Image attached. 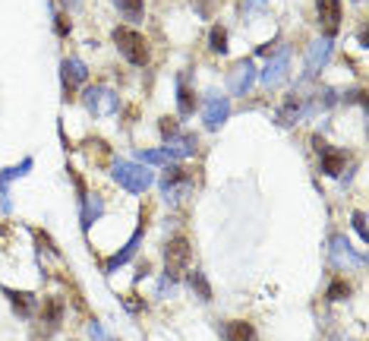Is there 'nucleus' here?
Masks as SVG:
<instances>
[{
	"label": "nucleus",
	"instance_id": "13",
	"mask_svg": "<svg viewBox=\"0 0 369 341\" xmlns=\"http://www.w3.org/2000/svg\"><path fill=\"white\" fill-rule=\"evenodd\" d=\"M331 54H335V45H331V38H316L313 45L306 48V79L319 76L322 70L328 67Z\"/></svg>",
	"mask_w": 369,
	"mask_h": 341
},
{
	"label": "nucleus",
	"instance_id": "19",
	"mask_svg": "<svg viewBox=\"0 0 369 341\" xmlns=\"http://www.w3.org/2000/svg\"><path fill=\"white\" fill-rule=\"evenodd\" d=\"M344 164H348V152L344 149L328 146L326 152H319V171L326 174V177H341Z\"/></svg>",
	"mask_w": 369,
	"mask_h": 341
},
{
	"label": "nucleus",
	"instance_id": "32",
	"mask_svg": "<svg viewBox=\"0 0 369 341\" xmlns=\"http://www.w3.org/2000/svg\"><path fill=\"white\" fill-rule=\"evenodd\" d=\"M350 221H353V231L360 234V241H369V234H366V215L363 212H353Z\"/></svg>",
	"mask_w": 369,
	"mask_h": 341
},
{
	"label": "nucleus",
	"instance_id": "8",
	"mask_svg": "<svg viewBox=\"0 0 369 341\" xmlns=\"http://www.w3.org/2000/svg\"><path fill=\"white\" fill-rule=\"evenodd\" d=\"M61 83H63V98L70 101L73 95H76L79 85L88 83L85 61H79V57H63V61H61Z\"/></svg>",
	"mask_w": 369,
	"mask_h": 341
},
{
	"label": "nucleus",
	"instance_id": "11",
	"mask_svg": "<svg viewBox=\"0 0 369 341\" xmlns=\"http://www.w3.org/2000/svg\"><path fill=\"white\" fill-rule=\"evenodd\" d=\"M316 16H319V26H322V38H335L341 32V19H344L341 0H316Z\"/></svg>",
	"mask_w": 369,
	"mask_h": 341
},
{
	"label": "nucleus",
	"instance_id": "35",
	"mask_svg": "<svg viewBox=\"0 0 369 341\" xmlns=\"http://www.w3.org/2000/svg\"><path fill=\"white\" fill-rule=\"evenodd\" d=\"M61 4H63L66 13H79V10L85 6V0H61Z\"/></svg>",
	"mask_w": 369,
	"mask_h": 341
},
{
	"label": "nucleus",
	"instance_id": "12",
	"mask_svg": "<svg viewBox=\"0 0 369 341\" xmlns=\"http://www.w3.org/2000/svg\"><path fill=\"white\" fill-rule=\"evenodd\" d=\"M142 234H145V212H142V215H139V228H136V231H132V237H130V241H127V243H123V250H117V253H114V256H110V259H108V263H105V275H114V272H117V268H120V266H127V263H130V259H132V256H136L139 243H142Z\"/></svg>",
	"mask_w": 369,
	"mask_h": 341
},
{
	"label": "nucleus",
	"instance_id": "7",
	"mask_svg": "<svg viewBox=\"0 0 369 341\" xmlns=\"http://www.w3.org/2000/svg\"><path fill=\"white\" fill-rule=\"evenodd\" d=\"M287 70H291V45H281L275 54L269 57L265 70L259 73L262 85H265V89H275V85H281L284 79H287Z\"/></svg>",
	"mask_w": 369,
	"mask_h": 341
},
{
	"label": "nucleus",
	"instance_id": "29",
	"mask_svg": "<svg viewBox=\"0 0 369 341\" xmlns=\"http://www.w3.org/2000/svg\"><path fill=\"white\" fill-rule=\"evenodd\" d=\"M158 130H161V140H171V136H177V133H180V123H177V120H171V117H161L158 120Z\"/></svg>",
	"mask_w": 369,
	"mask_h": 341
},
{
	"label": "nucleus",
	"instance_id": "33",
	"mask_svg": "<svg viewBox=\"0 0 369 341\" xmlns=\"http://www.w3.org/2000/svg\"><path fill=\"white\" fill-rule=\"evenodd\" d=\"M193 10H196L202 19H209L212 10H215V0H193Z\"/></svg>",
	"mask_w": 369,
	"mask_h": 341
},
{
	"label": "nucleus",
	"instance_id": "26",
	"mask_svg": "<svg viewBox=\"0 0 369 341\" xmlns=\"http://www.w3.org/2000/svg\"><path fill=\"white\" fill-rule=\"evenodd\" d=\"M209 51H212V54H227V28L224 26H212V32H209Z\"/></svg>",
	"mask_w": 369,
	"mask_h": 341
},
{
	"label": "nucleus",
	"instance_id": "3",
	"mask_svg": "<svg viewBox=\"0 0 369 341\" xmlns=\"http://www.w3.org/2000/svg\"><path fill=\"white\" fill-rule=\"evenodd\" d=\"M83 105L92 117H110V114L120 111V95L108 85H88L83 92Z\"/></svg>",
	"mask_w": 369,
	"mask_h": 341
},
{
	"label": "nucleus",
	"instance_id": "18",
	"mask_svg": "<svg viewBox=\"0 0 369 341\" xmlns=\"http://www.w3.org/2000/svg\"><path fill=\"white\" fill-rule=\"evenodd\" d=\"M221 338L224 341H259V332L246 319H231V322H221Z\"/></svg>",
	"mask_w": 369,
	"mask_h": 341
},
{
	"label": "nucleus",
	"instance_id": "27",
	"mask_svg": "<svg viewBox=\"0 0 369 341\" xmlns=\"http://www.w3.org/2000/svg\"><path fill=\"white\" fill-rule=\"evenodd\" d=\"M136 162L139 164H167V155H165V149H139Z\"/></svg>",
	"mask_w": 369,
	"mask_h": 341
},
{
	"label": "nucleus",
	"instance_id": "22",
	"mask_svg": "<svg viewBox=\"0 0 369 341\" xmlns=\"http://www.w3.org/2000/svg\"><path fill=\"white\" fill-rule=\"evenodd\" d=\"M193 111H196V92L183 83V76H177V114L189 117Z\"/></svg>",
	"mask_w": 369,
	"mask_h": 341
},
{
	"label": "nucleus",
	"instance_id": "24",
	"mask_svg": "<svg viewBox=\"0 0 369 341\" xmlns=\"http://www.w3.org/2000/svg\"><path fill=\"white\" fill-rule=\"evenodd\" d=\"M187 281H189L193 294H196L202 303H209V300H212V285H209V278H205V272H199V268H193V272L187 275Z\"/></svg>",
	"mask_w": 369,
	"mask_h": 341
},
{
	"label": "nucleus",
	"instance_id": "16",
	"mask_svg": "<svg viewBox=\"0 0 369 341\" xmlns=\"http://www.w3.org/2000/svg\"><path fill=\"white\" fill-rule=\"evenodd\" d=\"M196 149H199V136H196V133H183V130L165 142V155H167V158H174V162H183V158H193V155H196Z\"/></svg>",
	"mask_w": 369,
	"mask_h": 341
},
{
	"label": "nucleus",
	"instance_id": "1",
	"mask_svg": "<svg viewBox=\"0 0 369 341\" xmlns=\"http://www.w3.org/2000/svg\"><path fill=\"white\" fill-rule=\"evenodd\" d=\"M110 38H114L120 57L130 61L132 67H145V63H149L152 51H149V41H145L142 32H136V28H130V26H117L114 32H110Z\"/></svg>",
	"mask_w": 369,
	"mask_h": 341
},
{
	"label": "nucleus",
	"instance_id": "5",
	"mask_svg": "<svg viewBox=\"0 0 369 341\" xmlns=\"http://www.w3.org/2000/svg\"><path fill=\"white\" fill-rule=\"evenodd\" d=\"M158 184H161V193H165L167 202H180L183 196L193 193V174L187 168H180V164H167Z\"/></svg>",
	"mask_w": 369,
	"mask_h": 341
},
{
	"label": "nucleus",
	"instance_id": "6",
	"mask_svg": "<svg viewBox=\"0 0 369 341\" xmlns=\"http://www.w3.org/2000/svg\"><path fill=\"white\" fill-rule=\"evenodd\" d=\"M256 79H259V67H256V63L246 57V61L234 63V70L227 73V92H231V95H237V98L249 95V92H253V85H256Z\"/></svg>",
	"mask_w": 369,
	"mask_h": 341
},
{
	"label": "nucleus",
	"instance_id": "15",
	"mask_svg": "<svg viewBox=\"0 0 369 341\" xmlns=\"http://www.w3.org/2000/svg\"><path fill=\"white\" fill-rule=\"evenodd\" d=\"M63 313H66V303H63V297H44V303H41V313H38V322H41L44 335H51V332H57V329H61V322H63Z\"/></svg>",
	"mask_w": 369,
	"mask_h": 341
},
{
	"label": "nucleus",
	"instance_id": "2",
	"mask_svg": "<svg viewBox=\"0 0 369 341\" xmlns=\"http://www.w3.org/2000/svg\"><path fill=\"white\" fill-rule=\"evenodd\" d=\"M110 177H114V184H120L127 193L132 196H142L149 187L155 184V174L145 168V164L139 162H123V158H117L114 168H110Z\"/></svg>",
	"mask_w": 369,
	"mask_h": 341
},
{
	"label": "nucleus",
	"instance_id": "31",
	"mask_svg": "<svg viewBox=\"0 0 369 341\" xmlns=\"http://www.w3.org/2000/svg\"><path fill=\"white\" fill-rule=\"evenodd\" d=\"M174 291H177V278L165 272V275H161V281H158V297H167V294L174 297Z\"/></svg>",
	"mask_w": 369,
	"mask_h": 341
},
{
	"label": "nucleus",
	"instance_id": "17",
	"mask_svg": "<svg viewBox=\"0 0 369 341\" xmlns=\"http://www.w3.org/2000/svg\"><path fill=\"white\" fill-rule=\"evenodd\" d=\"M79 221H83V231L88 234L92 231V224L105 215V196H98V193H85L83 199H79Z\"/></svg>",
	"mask_w": 369,
	"mask_h": 341
},
{
	"label": "nucleus",
	"instance_id": "36",
	"mask_svg": "<svg viewBox=\"0 0 369 341\" xmlns=\"http://www.w3.org/2000/svg\"><path fill=\"white\" fill-rule=\"evenodd\" d=\"M152 272V266H149V259H145V263H139V272H136V281H142L145 275Z\"/></svg>",
	"mask_w": 369,
	"mask_h": 341
},
{
	"label": "nucleus",
	"instance_id": "28",
	"mask_svg": "<svg viewBox=\"0 0 369 341\" xmlns=\"http://www.w3.org/2000/svg\"><path fill=\"white\" fill-rule=\"evenodd\" d=\"M265 10H269V0H243V6H240L243 23H246V19H253L256 13H265Z\"/></svg>",
	"mask_w": 369,
	"mask_h": 341
},
{
	"label": "nucleus",
	"instance_id": "25",
	"mask_svg": "<svg viewBox=\"0 0 369 341\" xmlns=\"http://www.w3.org/2000/svg\"><path fill=\"white\" fill-rule=\"evenodd\" d=\"M350 294H353V285H350L348 278H331V285H328V291H326V300L338 303V300H348Z\"/></svg>",
	"mask_w": 369,
	"mask_h": 341
},
{
	"label": "nucleus",
	"instance_id": "4",
	"mask_svg": "<svg viewBox=\"0 0 369 341\" xmlns=\"http://www.w3.org/2000/svg\"><path fill=\"white\" fill-rule=\"evenodd\" d=\"M316 111H319V105H316L313 95H300V92H291V95L281 101V107H278L275 120L281 123V127H293V123H300L303 117H309V114H316Z\"/></svg>",
	"mask_w": 369,
	"mask_h": 341
},
{
	"label": "nucleus",
	"instance_id": "10",
	"mask_svg": "<svg viewBox=\"0 0 369 341\" xmlns=\"http://www.w3.org/2000/svg\"><path fill=\"white\" fill-rule=\"evenodd\" d=\"M231 117V98L227 95H218V92H209L202 101V120L209 130H221L224 120Z\"/></svg>",
	"mask_w": 369,
	"mask_h": 341
},
{
	"label": "nucleus",
	"instance_id": "9",
	"mask_svg": "<svg viewBox=\"0 0 369 341\" xmlns=\"http://www.w3.org/2000/svg\"><path fill=\"white\" fill-rule=\"evenodd\" d=\"M189 259H193V246H189L187 237H174V241H167L165 243V272L167 275H180L183 268L189 266Z\"/></svg>",
	"mask_w": 369,
	"mask_h": 341
},
{
	"label": "nucleus",
	"instance_id": "14",
	"mask_svg": "<svg viewBox=\"0 0 369 341\" xmlns=\"http://www.w3.org/2000/svg\"><path fill=\"white\" fill-rule=\"evenodd\" d=\"M331 263H335L338 268H344V266L363 268V266H366V256H363V253L353 250L344 234H335V237H331Z\"/></svg>",
	"mask_w": 369,
	"mask_h": 341
},
{
	"label": "nucleus",
	"instance_id": "21",
	"mask_svg": "<svg viewBox=\"0 0 369 341\" xmlns=\"http://www.w3.org/2000/svg\"><path fill=\"white\" fill-rule=\"evenodd\" d=\"M32 168H35V158H22V164H13V168L0 171V196H10V184L19 180V177H26Z\"/></svg>",
	"mask_w": 369,
	"mask_h": 341
},
{
	"label": "nucleus",
	"instance_id": "30",
	"mask_svg": "<svg viewBox=\"0 0 369 341\" xmlns=\"http://www.w3.org/2000/svg\"><path fill=\"white\" fill-rule=\"evenodd\" d=\"M54 32L61 35V38H66V35L73 32V23H70V16H66V13H54Z\"/></svg>",
	"mask_w": 369,
	"mask_h": 341
},
{
	"label": "nucleus",
	"instance_id": "23",
	"mask_svg": "<svg viewBox=\"0 0 369 341\" xmlns=\"http://www.w3.org/2000/svg\"><path fill=\"white\" fill-rule=\"evenodd\" d=\"M114 6L123 19H130V23H142V16H145L142 0H114Z\"/></svg>",
	"mask_w": 369,
	"mask_h": 341
},
{
	"label": "nucleus",
	"instance_id": "37",
	"mask_svg": "<svg viewBox=\"0 0 369 341\" xmlns=\"http://www.w3.org/2000/svg\"><path fill=\"white\" fill-rule=\"evenodd\" d=\"M357 4H360V0H357Z\"/></svg>",
	"mask_w": 369,
	"mask_h": 341
},
{
	"label": "nucleus",
	"instance_id": "34",
	"mask_svg": "<svg viewBox=\"0 0 369 341\" xmlns=\"http://www.w3.org/2000/svg\"><path fill=\"white\" fill-rule=\"evenodd\" d=\"M123 307H127L130 313H139V310H145V300H136V294H127L123 297Z\"/></svg>",
	"mask_w": 369,
	"mask_h": 341
},
{
	"label": "nucleus",
	"instance_id": "20",
	"mask_svg": "<svg viewBox=\"0 0 369 341\" xmlns=\"http://www.w3.org/2000/svg\"><path fill=\"white\" fill-rule=\"evenodd\" d=\"M4 294H6V300H10V307L16 310L22 319H28V316L35 313V307H38V297H35L32 291H16V288H4Z\"/></svg>",
	"mask_w": 369,
	"mask_h": 341
}]
</instances>
